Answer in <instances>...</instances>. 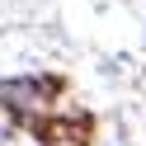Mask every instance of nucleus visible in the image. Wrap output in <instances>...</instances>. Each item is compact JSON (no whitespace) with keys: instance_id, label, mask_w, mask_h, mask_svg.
Returning a JSON list of instances; mask_svg holds the SVG:
<instances>
[{"instance_id":"1","label":"nucleus","mask_w":146,"mask_h":146,"mask_svg":"<svg viewBox=\"0 0 146 146\" xmlns=\"http://www.w3.org/2000/svg\"><path fill=\"white\" fill-rule=\"evenodd\" d=\"M66 76L57 71H33V76H14V80H0V113L10 118L14 127L29 132L33 123L52 118L57 108H66Z\"/></svg>"},{"instance_id":"2","label":"nucleus","mask_w":146,"mask_h":146,"mask_svg":"<svg viewBox=\"0 0 146 146\" xmlns=\"http://www.w3.org/2000/svg\"><path fill=\"white\" fill-rule=\"evenodd\" d=\"M29 137H33L38 146H94V113L66 104V108H57L52 118L33 123Z\"/></svg>"}]
</instances>
